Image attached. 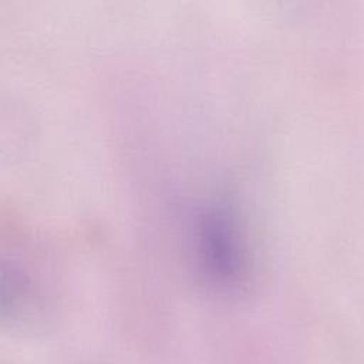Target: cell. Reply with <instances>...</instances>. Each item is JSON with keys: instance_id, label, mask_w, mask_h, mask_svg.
Wrapping results in <instances>:
<instances>
[{"instance_id": "cell-1", "label": "cell", "mask_w": 364, "mask_h": 364, "mask_svg": "<svg viewBox=\"0 0 364 364\" xmlns=\"http://www.w3.org/2000/svg\"><path fill=\"white\" fill-rule=\"evenodd\" d=\"M200 262L212 277L220 283L236 280L243 270V250L233 219L222 209L209 210L199 223Z\"/></svg>"}]
</instances>
